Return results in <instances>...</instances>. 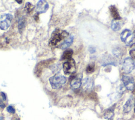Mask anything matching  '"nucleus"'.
<instances>
[{
	"label": "nucleus",
	"mask_w": 135,
	"mask_h": 120,
	"mask_svg": "<svg viewBox=\"0 0 135 120\" xmlns=\"http://www.w3.org/2000/svg\"><path fill=\"white\" fill-rule=\"evenodd\" d=\"M1 96L2 97V99L4 101H6V95H5V94L4 93L2 92L1 93Z\"/></svg>",
	"instance_id": "nucleus-24"
},
{
	"label": "nucleus",
	"mask_w": 135,
	"mask_h": 120,
	"mask_svg": "<svg viewBox=\"0 0 135 120\" xmlns=\"http://www.w3.org/2000/svg\"><path fill=\"white\" fill-rule=\"evenodd\" d=\"M120 38L122 42L127 45H130L134 41V33L130 30L126 29L121 32L120 34Z\"/></svg>",
	"instance_id": "nucleus-4"
},
{
	"label": "nucleus",
	"mask_w": 135,
	"mask_h": 120,
	"mask_svg": "<svg viewBox=\"0 0 135 120\" xmlns=\"http://www.w3.org/2000/svg\"><path fill=\"white\" fill-rule=\"evenodd\" d=\"M114 107H113V106L111 107L110 108L107 109L104 113V117L105 118L108 119H110L112 118V117L114 115V113H113V111H114Z\"/></svg>",
	"instance_id": "nucleus-13"
},
{
	"label": "nucleus",
	"mask_w": 135,
	"mask_h": 120,
	"mask_svg": "<svg viewBox=\"0 0 135 120\" xmlns=\"http://www.w3.org/2000/svg\"><path fill=\"white\" fill-rule=\"evenodd\" d=\"M83 87L85 89H91L93 87V81L90 78H86L83 82Z\"/></svg>",
	"instance_id": "nucleus-14"
},
{
	"label": "nucleus",
	"mask_w": 135,
	"mask_h": 120,
	"mask_svg": "<svg viewBox=\"0 0 135 120\" xmlns=\"http://www.w3.org/2000/svg\"><path fill=\"white\" fill-rule=\"evenodd\" d=\"M17 120H20V119H17Z\"/></svg>",
	"instance_id": "nucleus-29"
},
{
	"label": "nucleus",
	"mask_w": 135,
	"mask_h": 120,
	"mask_svg": "<svg viewBox=\"0 0 135 120\" xmlns=\"http://www.w3.org/2000/svg\"><path fill=\"white\" fill-rule=\"evenodd\" d=\"M49 81L53 89H59L66 83V78L63 75L60 74H56L50 78Z\"/></svg>",
	"instance_id": "nucleus-2"
},
{
	"label": "nucleus",
	"mask_w": 135,
	"mask_h": 120,
	"mask_svg": "<svg viewBox=\"0 0 135 120\" xmlns=\"http://www.w3.org/2000/svg\"><path fill=\"white\" fill-rule=\"evenodd\" d=\"M18 4H21L22 3V1L23 0H15Z\"/></svg>",
	"instance_id": "nucleus-26"
},
{
	"label": "nucleus",
	"mask_w": 135,
	"mask_h": 120,
	"mask_svg": "<svg viewBox=\"0 0 135 120\" xmlns=\"http://www.w3.org/2000/svg\"><path fill=\"white\" fill-rule=\"evenodd\" d=\"M0 107L1 108H3L5 107V105L2 102V100L1 99H0Z\"/></svg>",
	"instance_id": "nucleus-25"
},
{
	"label": "nucleus",
	"mask_w": 135,
	"mask_h": 120,
	"mask_svg": "<svg viewBox=\"0 0 135 120\" xmlns=\"http://www.w3.org/2000/svg\"><path fill=\"white\" fill-rule=\"evenodd\" d=\"M52 60V59H50V60H47V61H44L43 62H40L36 66V74H40L41 72V71L42 70V69L44 68V67H45V66H47L50 63H51V61Z\"/></svg>",
	"instance_id": "nucleus-12"
},
{
	"label": "nucleus",
	"mask_w": 135,
	"mask_h": 120,
	"mask_svg": "<svg viewBox=\"0 0 135 120\" xmlns=\"http://www.w3.org/2000/svg\"><path fill=\"white\" fill-rule=\"evenodd\" d=\"M82 75H74V74L70 77V85L73 89H77L81 85Z\"/></svg>",
	"instance_id": "nucleus-9"
},
{
	"label": "nucleus",
	"mask_w": 135,
	"mask_h": 120,
	"mask_svg": "<svg viewBox=\"0 0 135 120\" xmlns=\"http://www.w3.org/2000/svg\"><path fill=\"white\" fill-rule=\"evenodd\" d=\"M34 6L33 5H32L31 3L27 2L26 3L25 6V9L27 12V13H30L31 12L33 9H34Z\"/></svg>",
	"instance_id": "nucleus-17"
},
{
	"label": "nucleus",
	"mask_w": 135,
	"mask_h": 120,
	"mask_svg": "<svg viewBox=\"0 0 135 120\" xmlns=\"http://www.w3.org/2000/svg\"><path fill=\"white\" fill-rule=\"evenodd\" d=\"M134 113H135V106H134Z\"/></svg>",
	"instance_id": "nucleus-28"
},
{
	"label": "nucleus",
	"mask_w": 135,
	"mask_h": 120,
	"mask_svg": "<svg viewBox=\"0 0 135 120\" xmlns=\"http://www.w3.org/2000/svg\"><path fill=\"white\" fill-rule=\"evenodd\" d=\"M134 104V99L131 97L130 98L128 99V101L126 102V104L123 106V112L124 113H128L129 112L133 106Z\"/></svg>",
	"instance_id": "nucleus-11"
},
{
	"label": "nucleus",
	"mask_w": 135,
	"mask_h": 120,
	"mask_svg": "<svg viewBox=\"0 0 135 120\" xmlns=\"http://www.w3.org/2000/svg\"><path fill=\"white\" fill-rule=\"evenodd\" d=\"M24 25V21L23 20V19H22L20 21V22L18 23V29L20 30L22 29V28H23Z\"/></svg>",
	"instance_id": "nucleus-21"
},
{
	"label": "nucleus",
	"mask_w": 135,
	"mask_h": 120,
	"mask_svg": "<svg viewBox=\"0 0 135 120\" xmlns=\"http://www.w3.org/2000/svg\"><path fill=\"white\" fill-rule=\"evenodd\" d=\"M89 51L91 53H94L95 52V48L93 46H90L89 48Z\"/></svg>",
	"instance_id": "nucleus-23"
},
{
	"label": "nucleus",
	"mask_w": 135,
	"mask_h": 120,
	"mask_svg": "<svg viewBox=\"0 0 135 120\" xmlns=\"http://www.w3.org/2000/svg\"><path fill=\"white\" fill-rule=\"evenodd\" d=\"M49 4L45 0L39 1L37 2L36 7V12L37 14L45 13L49 9Z\"/></svg>",
	"instance_id": "nucleus-7"
},
{
	"label": "nucleus",
	"mask_w": 135,
	"mask_h": 120,
	"mask_svg": "<svg viewBox=\"0 0 135 120\" xmlns=\"http://www.w3.org/2000/svg\"><path fill=\"white\" fill-rule=\"evenodd\" d=\"M13 16L10 14H4L0 16V29L6 30L10 26Z\"/></svg>",
	"instance_id": "nucleus-5"
},
{
	"label": "nucleus",
	"mask_w": 135,
	"mask_h": 120,
	"mask_svg": "<svg viewBox=\"0 0 135 120\" xmlns=\"http://www.w3.org/2000/svg\"><path fill=\"white\" fill-rule=\"evenodd\" d=\"M73 41V36L64 30L57 28L53 32L49 44L53 47L65 49L72 44Z\"/></svg>",
	"instance_id": "nucleus-1"
},
{
	"label": "nucleus",
	"mask_w": 135,
	"mask_h": 120,
	"mask_svg": "<svg viewBox=\"0 0 135 120\" xmlns=\"http://www.w3.org/2000/svg\"><path fill=\"white\" fill-rule=\"evenodd\" d=\"M111 27L114 31H118L120 30L121 28V24L119 20L113 19L111 22Z\"/></svg>",
	"instance_id": "nucleus-15"
},
{
	"label": "nucleus",
	"mask_w": 135,
	"mask_h": 120,
	"mask_svg": "<svg viewBox=\"0 0 135 120\" xmlns=\"http://www.w3.org/2000/svg\"><path fill=\"white\" fill-rule=\"evenodd\" d=\"M63 69L66 75L73 74L76 72V64L72 58L69 59L63 64Z\"/></svg>",
	"instance_id": "nucleus-3"
},
{
	"label": "nucleus",
	"mask_w": 135,
	"mask_h": 120,
	"mask_svg": "<svg viewBox=\"0 0 135 120\" xmlns=\"http://www.w3.org/2000/svg\"><path fill=\"white\" fill-rule=\"evenodd\" d=\"M130 55L132 58L135 59V47L132 48L129 52Z\"/></svg>",
	"instance_id": "nucleus-19"
},
{
	"label": "nucleus",
	"mask_w": 135,
	"mask_h": 120,
	"mask_svg": "<svg viewBox=\"0 0 135 120\" xmlns=\"http://www.w3.org/2000/svg\"><path fill=\"white\" fill-rule=\"evenodd\" d=\"M109 9H110L111 15L113 18V19L120 20L121 19V17L119 15L118 9L114 5H111L109 7Z\"/></svg>",
	"instance_id": "nucleus-10"
},
{
	"label": "nucleus",
	"mask_w": 135,
	"mask_h": 120,
	"mask_svg": "<svg viewBox=\"0 0 135 120\" xmlns=\"http://www.w3.org/2000/svg\"><path fill=\"white\" fill-rule=\"evenodd\" d=\"M7 110L9 113H12V114H14L15 113V108L12 106H8L7 108Z\"/></svg>",
	"instance_id": "nucleus-20"
},
{
	"label": "nucleus",
	"mask_w": 135,
	"mask_h": 120,
	"mask_svg": "<svg viewBox=\"0 0 135 120\" xmlns=\"http://www.w3.org/2000/svg\"><path fill=\"white\" fill-rule=\"evenodd\" d=\"M73 54V51L72 49H67L63 53L61 58L62 60L64 59H69L72 58V56Z\"/></svg>",
	"instance_id": "nucleus-16"
},
{
	"label": "nucleus",
	"mask_w": 135,
	"mask_h": 120,
	"mask_svg": "<svg viewBox=\"0 0 135 120\" xmlns=\"http://www.w3.org/2000/svg\"><path fill=\"white\" fill-rule=\"evenodd\" d=\"M86 71L88 73H92L94 71V65L93 64H89L87 66Z\"/></svg>",
	"instance_id": "nucleus-18"
},
{
	"label": "nucleus",
	"mask_w": 135,
	"mask_h": 120,
	"mask_svg": "<svg viewBox=\"0 0 135 120\" xmlns=\"http://www.w3.org/2000/svg\"><path fill=\"white\" fill-rule=\"evenodd\" d=\"M135 68V64L133 59L130 57L126 58L122 63V70L124 73L129 74Z\"/></svg>",
	"instance_id": "nucleus-6"
},
{
	"label": "nucleus",
	"mask_w": 135,
	"mask_h": 120,
	"mask_svg": "<svg viewBox=\"0 0 135 120\" xmlns=\"http://www.w3.org/2000/svg\"><path fill=\"white\" fill-rule=\"evenodd\" d=\"M113 54H114L115 56H117V57H119L120 55H121V53H120V51H119V49H114V50L113 51Z\"/></svg>",
	"instance_id": "nucleus-22"
},
{
	"label": "nucleus",
	"mask_w": 135,
	"mask_h": 120,
	"mask_svg": "<svg viewBox=\"0 0 135 120\" xmlns=\"http://www.w3.org/2000/svg\"><path fill=\"white\" fill-rule=\"evenodd\" d=\"M122 81L127 89L131 91L134 88V82L132 77L128 75H123L122 77Z\"/></svg>",
	"instance_id": "nucleus-8"
},
{
	"label": "nucleus",
	"mask_w": 135,
	"mask_h": 120,
	"mask_svg": "<svg viewBox=\"0 0 135 120\" xmlns=\"http://www.w3.org/2000/svg\"><path fill=\"white\" fill-rule=\"evenodd\" d=\"M3 119H4V117H0V120H3Z\"/></svg>",
	"instance_id": "nucleus-27"
}]
</instances>
